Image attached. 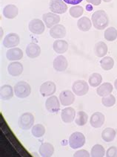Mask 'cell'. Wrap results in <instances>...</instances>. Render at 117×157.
Segmentation results:
<instances>
[{
  "label": "cell",
  "instance_id": "obj_1",
  "mask_svg": "<svg viewBox=\"0 0 117 157\" xmlns=\"http://www.w3.org/2000/svg\"><path fill=\"white\" fill-rule=\"evenodd\" d=\"M92 24L97 30H104L109 25V17L104 10H99L93 13L91 17Z\"/></svg>",
  "mask_w": 117,
  "mask_h": 157
},
{
  "label": "cell",
  "instance_id": "obj_2",
  "mask_svg": "<svg viewBox=\"0 0 117 157\" xmlns=\"http://www.w3.org/2000/svg\"><path fill=\"white\" fill-rule=\"evenodd\" d=\"M14 93L16 96L20 98H24L28 97L31 92V88L29 83L25 81H20L14 86Z\"/></svg>",
  "mask_w": 117,
  "mask_h": 157
},
{
  "label": "cell",
  "instance_id": "obj_3",
  "mask_svg": "<svg viewBox=\"0 0 117 157\" xmlns=\"http://www.w3.org/2000/svg\"><path fill=\"white\" fill-rule=\"evenodd\" d=\"M34 124V116L31 113H24L19 118L18 125L22 130H29Z\"/></svg>",
  "mask_w": 117,
  "mask_h": 157
},
{
  "label": "cell",
  "instance_id": "obj_4",
  "mask_svg": "<svg viewBox=\"0 0 117 157\" xmlns=\"http://www.w3.org/2000/svg\"><path fill=\"white\" fill-rule=\"evenodd\" d=\"M89 83L84 80H77L73 83L72 90L73 93L78 96H83L88 93Z\"/></svg>",
  "mask_w": 117,
  "mask_h": 157
},
{
  "label": "cell",
  "instance_id": "obj_5",
  "mask_svg": "<svg viewBox=\"0 0 117 157\" xmlns=\"http://www.w3.org/2000/svg\"><path fill=\"white\" fill-rule=\"evenodd\" d=\"M50 11L57 14H63L68 10V5L63 0H50L49 3Z\"/></svg>",
  "mask_w": 117,
  "mask_h": 157
},
{
  "label": "cell",
  "instance_id": "obj_6",
  "mask_svg": "<svg viewBox=\"0 0 117 157\" xmlns=\"http://www.w3.org/2000/svg\"><path fill=\"white\" fill-rule=\"evenodd\" d=\"M85 143V137L82 132H75L69 138V144L73 149L82 147Z\"/></svg>",
  "mask_w": 117,
  "mask_h": 157
},
{
  "label": "cell",
  "instance_id": "obj_7",
  "mask_svg": "<svg viewBox=\"0 0 117 157\" xmlns=\"http://www.w3.org/2000/svg\"><path fill=\"white\" fill-rule=\"evenodd\" d=\"M57 91V86L53 81H46L41 85L39 92L43 97L52 96Z\"/></svg>",
  "mask_w": 117,
  "mask_h": 157
},
{
  "label": "cell",
  "instance_id": "obj_8",
  "mask_svg": "<svg viewBox=\"0 0 117 157\" xmlns=\"http://www.w3.org/2000/svg\"><path fill=\"white\" fill-rule=\"evenodd\" d=\"M28 29L34 34H42L45 31V25L43 21L39 19H34L29 22Z\"/></svg>",
  "mask_w": 117,
  "mask_h": 157
},
{
  "label": "cell",
  "instance_id": "obj_9",
  "mask_svg": "<svg viewBox=\"0 0 117 157\" xmlns=\"http://www.w3.org/2000/svg\"><path fill=\"white\" fill-rule=\"evenodd\" d=\"M42 20L47 28L51 29L54 25L59 24V22H60V17L57 13L50 12V13H46L43 14Z\"/></svg>",
  "mask_w": 117,
  "mask_h": 157
},
{
  "label": "cell",
  "instance_id": "obj_10",
  "mask_svg": "<svg viewBox=\"0 0 117 157\" xmlns=\"http://www.w3.org/2000/svg\"><path fill=\"white\" fill-rule=\"evenodd\" d=\"M60 101L55 95L50 96L45 102V107L47 110L51 113H58L60 109Z\"/></svg>",
  "mask_w": 117,
  "mask_h": 157
},
{
  "label": "cell",
  "instance_id": "obj_11",
  "mask_svg": "<svg viewBox=\"0 0 117 157\" xmlns=\"http://www.w3.org/2000/svg\"><path fill=\"white\" fill-rule=\"evenodd\" d=\"M20 43V37L16 33H10L7 34L3 40V45L5 48H14Z\"/></svg>",
  "mask_w": 117,
  "mask_h": 157
},
{
  "label": "cell",
  "instance_id": "obj_12",
  "mask_svg": "<svg viewBox=\"0 0 117 157\" xmlns=\"http://www.w3.org/2000/svg\"><path fill=\"white\" fill-rule=\"evenodd\" d=\"M68 66V62L63 55H59L53 60V67L57 71H64Z\"/></svg>",
  "mask_w": 117,
  "mask_h": 157
},
{
  "label": "cell",
  "instance_id": "obj_13",
  "mask_svg": "<svg viewBox=\"0 0 117 157\" xmlns=\"http://www.w3.org/2000/svg\"><path fill=\"white\" fill-rule=\"evenodd\" d=\"M59 101L62 105L65 106H70L75 101V95L70 90H64L59 95Z\"/></svg>",
  "mask_w": 117,
  "mask_h": 157
},
{
  "label": "cell",
  "instance_id": "obj_14",
  "mask_svg": "<svg viewBox=\"0 0 117 157\" xmlns=\"http://www.w3.org/2000/svg\"><path fill=\"white\" fill-rule=\"evenodd\" d=\"M49 34L54 39H62L66 36V29L63 25L57 24L50 29Z\"/></svg>",
  "mask_w": 117,
  "mask_h": 157
},
{
  "label": "cell",
  "instance_id": "obj_15",
  "mask_svg": "<svg viewBox=\"0 0 117 157\" xmlns=\"http://www.w3.org/2000/svg\"><path fill=\"white\" fill-rule=\"evenodd\" d=\"M104 121H105V117L100 112L94 113L90 118V125L94 128H100L104 124Z\"/></svg>",
  "mask_w": 117,
  "mask_h": 157
},
{
  "label": "cell",
  "instance_id": "obj_16",
  "mask_svg": "<svg viewBox=\"0 0 117 157\" xmlns=\"http://www.w3.org/2000/svg\"><path fill=\"white\" fill-rule=\"evenodd\" d=\"M26 55L30 58H36L41 54V48L36 43H31L26 47Z\"/></svg>",
  "mask_w": 117,
  "mask_h": 157
},
{
  "label": "cell",
  "instance_id": "obj_17",
  "mask_svg": "<svg viewBox=\"0 0 117 157\" xmlns=\"http://www.w3.org/2000/svg\"><path fill=\"white\" fill-rule=\"evenodd\" d=\"M76 113L72 107H66L62 109L61 113V118L64 123H71L75 119Z\"/></svg>",
  "mask_w": 117,
  "mask_h": 157
},
{
  "label": "cell",
  "instance_id": "obj_18",
  "mask_svg": "<svg viewBox=\"0 0 117 157\" xmlns=\"http://www.w3.org/2000/svg\"><path fill=\"white\" fill-rule=\"evenodd\" d=\"M8 71L11 76H20L23 71V66L20 62H18V61L12 62L8 66Z\"/></svg>",
  "mask_w": 117,
  "mask_h": 157
},
{
  "label": "cell",
  "instance_id": "obj_19",
  "mask_svg": "<svg viewBox=\"0 0 117 157\" xmlns=\"http://www.w3.org/2000/svg\"><path fill=\"white\" fill-rule=\"evenodd\" d=\"M6 57L10 61L20 60L23 57V52L20 48H11L7 51Z\"/></svg>",
  "mask_w": 117,
  "mask_h": 157
},
{
  "label": "cell",
  "instance_id": "obj_20",
  "mask_svg": "<svg viewBox=\"0 0 117 157\" xmlns=\"http://www.w3.org/2000/svg\"><path fill=\"white\" fill-rule=\"evenodd\" d=\"M113 90V85L111 84V83H108V82H106V83H102L100 86H98L97 90V93L98 95L100 97H106L108 95H111L112 93Z\"/></svg>",
  "mask_w": 117,
  "mask_h": 157
},
{
  "label": "cell",
  "instance_id": "obj_21",
  "mask_svg": "<svg viewBox=\"0 0 117 157\" xmlns=\"http://www.w3.org/2000/svg\"><path fill=\"white\" fill-rule=\"evenodd\" d=\"M19 13V9L15 5H8L3 9V15L5 18L12 20L14 19Z\"/></svg>",
  "mask_w": 117,
  "mask_h": 157
},
{
  "label": "cell",
  "instance_id": "obj_22",
  "mask_svg": "<svg viewBox=\"0 0 117 157\" xmlns=\"http://www.w3.org/2000/svg\"><path fill=\"white\" fill-rule=\"evenodd\" d=\"M13 92L14 90L10 85L5 84L1 86L0 90V97L2 101H8L12 98L13 96Z\"/></svg>",
  "mask_w": 117,
  "mask_h": 157
},
{
  "label": "cell",
  "instance_id": "obj_23",
  "mask_svg": "<svg viewBox=\"0 0 117 157\" xmlns=\"http://www.w3.org/2000/svg\"><path fill=\"white\" fill-rule=\"evenodd\" d=\"M68 43L64 40H57L53 44V50L57 54H64L68 49Z\"/></svg>",
  "mask_w": 117,
  "mask_h": 157
},
{
  "label": "cell",
  "instance_id": "obj_24",
  "mask_svg": "<svg viewBox=\"0 0 117 157\" xmlns=\"http://www.w3.org/2000/svg\"><path fill=\"white\" fill-rule=\"evenodd\" d=\"M108 50L107 44L102 41L98 42L94 46V53L98 57H104L107 55Z\"/></svg>",
  "mask_w": 117,
  "mask_h": 157
},
{
  "label": "cell",
  "instance_id": "obj_25",
  "mask_svg": "<svg viewBox=\"0 0 117 157\" xmlns=\"http://www.w3.org/2000/svg\"><path fill=\"white\" fill-rule=\"evenodd\" d=\"M77 27L80 31L86 32L91 29L92 21L87 17H81L77 22Z\"/></svg>",
  "mask_w": 117,
  "mask_h": 157
},
{
  "label": "cell",
  "instance_id": "obj_26",
  "mask_svg": "<svg viewBox=\"0 0 117 157\" xmlns=\"http://www.w3.org/2000/svg\"><path fill=\"white\" fill-rule=\"evenodd\" d=\"M54 151L53 146L48 142L43 143L39 147V153L42 157H50Z\"/></svg>",
  "mask_w": 117,
  "mask_h": 157
},
{
  "label": "cell",
  "instance_id": "obj_27",
  "mask_svg": "<svg viewBox=\"0 0 117 157\" xmlns=\"http://www.w3.org/2000/svg\"><path fill=\"white\" fill-rule=\"evenodd\" d=\"M116 137V131L111 127H107L102 132V138L106 142H111L114 140Z\"/></svg>",
  "mask_w": 117,
  "mask_h": 157
},
{
  "label": "cell",
  "instance_id": "obj_28",
  "mask_svg": "<svg viewBox=\"0 0 117 157\" xmlns=\"http://www.w3.org/2000/svg\"><path fill=\"white\" fill-rule=\"evenodd\" d=\"M100 66L103 70L109 71L113 68L114 60L111 57H104L100 60Z\"/></svg>",
  "mask_w": 117,
  "mask_h": 157
},
{
  "label": "cell",
  "instance_id": "obj_29",
  "mask_svg": "<svg viewBox=\"0 0 117 157\" xmlns=\"http://www.w3.org/2000/svg\"><path fill=\"white\" fill-rule=\"evenodd\" d=\"M88 120V116L85 112L79 111L76 113V118H75V123L78 126H84L87 124Z\"/></svg>",
  "mask_w": 117,
  "mask_h": 157
},
{
  "label": "cell",
  "instance_id": "obj_30",
  "mask_svg": "<svg viewBox=\"0 0 117 157\" xmlns=\"http://www.w3.org/2000/svg\"><path fill=\"white\" fill-rule=\"evenodd\" d=\"M102 77L99 73H93L88 79V83L92 87H98L102 84Z\"/></svg>",
  "mask_w": 117,
  "mask_h": 157
},
{
  "label": "cell",
  "instance_id": "obj_31",
  "mask_svg": "<svg viewBox=\"0 0 117 157\" xmlns=\"http://www.w3.org/2000/svg\"><path fill=\"white\" fill-rule=\"evenodd\" d=\"M104 37L107 41L113 42L117 38V30L114 27H109L104 31Z\"/></svg>",
  "mask_w": 117,
  "mask_h": 157
},
{
  "label": "cell",
  "instance_id": "obj_32",
  "mask_svg": "<svg viewBox=\"0 0 117 157\" xmlns=\"http://www.w3.org/2000/svg\"><path fill=\"white\" fill-rule=\"evenodd\" d=\"M32 135L36 138L42 137L45 133V128L42 124H37L34 125L31 130Z\"/></svg>",
  "mask_w": 117,
  "mask_h": 157
},
{
  "label": "cell",
  "instance_id": "obj_33",
  "mask_svg": "<svg viewBox=\"0 0 117 157\" xmlns=\"http://www.w3.org/2000/svg\"><path fill=\"white\" fill-rule=\"evenodd\" d=\"M105 154V151L101 144H96L91 149L92 157H103Z\"/></svg>",
  "mask_w": 117,
  "mask_h": 157
},
{
  "label": "cell",
  "instance_id": "obj_34",
  "mask_svg": "<svg viewBox=\"0 0 117 157\" xmlns=\"http://www.w3.org/2000/svg\"><path fill=\"white\" fill-rule=\"evenodd\" d=\"M84 13V8L79 5L72 6L69 10V13L73 18H79Z\"/></svg>",
  "mask_w": 117,
  "mask_h": 157
},
{
  "label": "cell",
  "instance_id": "obj_35",
  "mask_svg": "<svg viewBox=\"0 0 117 157\" xmlns=\"http://www.w3.org/2000/svg\"><path fill=\"white\" fill-rule=\"evenodd\" d=\"M102 104L105 107H111L116 104V98L111 94L106 97H103L102 99Z\"/></svg>",
  "mask_w": 117,
  "mask_h": 157
},
{
  "label": "cell",
  "instance_id": "obj_36",
  "mask_svg": "<svg viewBox=\"0 0 117 157\" xmlns=\"http://www.w3.org/2000/svg\"><path fill=\"white\" fill-rule=\"evenodd\" d=\"M106 157H117V147L113 146L108 148L106 152Z\"/></svg>",
  "mask_w": 117,
  "mask_h": 157
},
{
  "label": "cell",
  "instance_id": "obj_37",
  "mask_svg": "<svg viewBox=\"0 0 117 157\" xmlns=\"http://www.w3.org/2000/svg\"><path fill=\"white\" fill-rule=\"evenodd\" d=\"M73 157H90V154L85 150H81V151H76L73 155Z\"/></svg>",
  "mask_w": 117,
  "mask_h": 157
},
{
  "label": "cell",
  "instance_id": "obj_38",
  "mask_svg": "<svg viewBox=\"0 0 117 157\" xmlns=\"http://www.w3.org/2000/svg\"><path fill=\"white\" fill-rule=\"evenodd\" d=\"M63 1L65 3H67V4L75 5H78L79 4V3H81L83 0H63Z\"/></svg>",
  "mask_w": 117,
  "mask_h": 157
},
{
  "label": "cell",
  "instance_id": "obj_39",
  "mask_svg": "<svg viewBox=\"0 0 117 157\" xmlns=\"http://www.w3.org/2000/svg\"><path fill=\"white\" fill-rule=\"evenodd\" d=\"M87 2L90 3V4L95 5V6H97V5H99L102 2V0H86Z\"/></svg>",
  "mask_w": 117,
  "mask_h": 157
},
{
  "label": "cell",
  "instance_id": "obj_40",
  "mask_svg": "<svg viewBox=\"0 0 117 157\" xmlns=\"http://www.w3.org/2000/svg\"><path fill=\"white\" fill-rule=\"evenodd\" d=\"M114 87H115V89H116V90H117V78L114 82Z\"/></svg>",
  "mask_w": 117,
  "mask_h": 157
},
{
  "label": "cell",
  "instance_id": "obj_41",
  "mask_svg": "<svg viewBox=\"0 0 117 157\" xmlns=\"http://www.w3.org/2000/svg\"><path fill=\"white\" fill-rule=\"evenodd\" d=\"M102 1H104V2H111L112 0H102Z\"/></svg>",
  "mask_w": 117,
  "mask_h": 157
}]
</instances>
